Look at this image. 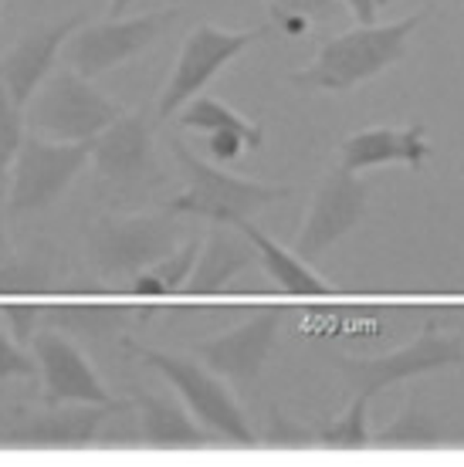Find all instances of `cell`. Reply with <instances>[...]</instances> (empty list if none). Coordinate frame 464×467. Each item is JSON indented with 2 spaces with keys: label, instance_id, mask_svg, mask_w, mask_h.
<instances>
[{
  "label": "cell",
  "instance_id": "30bf717a",
  "mask_svg": "<svg viewBox=\"0 0 464 467\" xmlns=\"http://www.w3.org/2000/svg\"><path fill=\"white\" fill-rule=\"evenodd\" d=\"M370 190V183H363L360 176L349 173L346 166H332L315 190L309 217H305L302 231L295 237V254L302 261H315L336 244L339 237H346L366 217Z\"/></svg>",
  "mask_w": 464,
  "mask_h": 467
},
{
  "label": "cell",
  "instance_id": "ba28073f",
  "mask_svg": "<svg viewBox=\"0 0 464 467\" xmlns=\"http://www.w3.org/2000/svg\"><path fill=\"white\" fill-rule=\"evenodd\" d=\"M271 31H275L271 24L251 27V31H221L214 24H200L197 31L184 41V51L176 58L174 75H170V82H166V88L160 95V109H156L160 119H174L194 95H200L221 75L224 65H231L244 47H251Z\"/></svg>",
  "mask_w": 464,
  "mask_h": 467
},
{
  "label": "cell",
  "instance_id": "4316f807",
  "mask_svg": "<svg viewBox=\"0 0 464 467\" xmlns=\"http://www.w3.org/2000/svg\"><path fill=\"white\" fill-rule=\"evenodd\" d=\"M37 359L27 356L21 342L14 339L11 332L0 328V379H14V376H35Z\"/></svg>",
  "mask_w": 464,
  "mask_h": 467
},
{
  "label": "cell",
  "instance_id": "2e32d148",
  "mask_svg": "<svg viewBox=\"0 0 464 467\" xmlns=\"http://www.w3.org/2000/svg\"><path fill=\"white\" fill-rule=\"evenodd\" d=\"M424 132H427V126L420 119L410 122L406 129L376 126L353 132V136L339 142V166H346L349 173H363V170L386 163H406L410 170H420L424 160L430 156Z\"/></svg>",
  "mask_w": 464,
  "mask_h": 467
},
{
  "label": "cell",
  "instance_id": "cb8c5ba5",
  "mask_svg": "<svg viewBox=\"0 0 464 467\" xmlns=\"http://www.w3.org/2000/svg\"><path fill=\"white\" fill-rule=\"evenodd\" d=\"M55 281V261L45 251L0 261V295H37L47 292Z\"/></svg>",
  "mask_w": 464,
  "mask_h": 467
},
{
  "label": "cell",
  "instance_id": "5b68a950",
  "mask_svg": "<svg viewBox=\"0 0 464 467\" xmlns=\"http://www.w3.org/2000/svg\"><path fill=\"white\" fill-rule=\"evenodd\" d=\"M332 366L346 376L349 389H353L356 397L373 400L376 393H384L386 386H394V383L434 373V369L464 366V346H461V339H454V336H441V322H438V318H427L417 339L410 342V346H404V349L376 356V359L336 356Z\"/></svg>",
  "mask_w": 464,
  "mask_h": 467
},
{
  "label": "cell",
  "instance_id": "3957f363",
  "mask_svg": "<svg viewBox=\"0 0 464 467\" xmlns=\"http://www.w3.org/2000/svg\"><path fill=\"white\" fill-rule=\"evenodd\" d=\"M176 213H142V217H102L89 231V261L102 278H136L160 257L176 251L180 227Z\"/></svg>",
  "mask_w": 464,
  "mask_h": 467
},
{
  "label": "cell",
  "instance_id": "7402d4cb",
  "mask_svg": "<svg viewBox=\"0 0 464 467\" xmlns=\"http://www.w3.org/2000/svg\"><path fill=\"white\" fill-rule=\"evenodd\" d=\"M197 254H200V241L194 237L184 247H176L166 257H160L146 271H140L132 278V292L142 295V298H163V295L170 292H180L186 285V278H190L194 265H197Z\"/></svg>",
  "mask_w": 464,
  "mask_h": 467
},
{
  "label": "cell",
  "instance_id": "5bb4252c",
  "mask_svg": "<svg viewBox=\"0 0 464 467\" xmlns=\"http://www.w3.org/2000/svg\"><path fill=\"white\" fill-rule=\"evenodd\" d=\"M129 403L109 400V403H51V410L24 420L17 431L4 433L7 444L17 447H89L99 441L105 420L126 410Z\"/></svg>",
  "mask_w": 464,
  "mask_h": 467
},
{
  "label": "cell",
  "instance_id": "44dd1931",
  "mask_svg": "<svg viewBox=\"0 0 464 467\" xmlns=\"http://www.w3.org/2000/svg\"><path fill=\"white\" fill-rule=\"evenodd\" d=\"M176 122L184 129H200V132H237L248 142V150L265 146V129L251 122V119L237 116L231 106H224L221 99H210V95H194L176 112Z\"/></svg>",
  "mask_w": 464,
  "mask_h": 467
},
{
  "label": "cell",
  "instance_id": "83f0119b",
  "mask_svg": "<svg viewBox=\"0 0 464 467\" xmlns=\"http://www.w3.org/2000/svg\"><path fill=\"white\" fill-rule=\"evenodd\" d=\"M271 4V17L281 14H302L309 21H329L339 14L336 0H268Z\"/></svg>",
  "mask_w": 464,
  "mask_h": 467
},
{
  "label": "cell",
  "instance_id": "ac0fdd59",
  "mask_svg": "<svg viewBox=\"0 0 464 467\" xmlns=\"http://www.w3.org/2000/svg\"><path fill=\"white\" fill-rule=\"evenodd\" d=\"M255 261V247L248 237H234L231 231H214L207 244H200L197 265H194V275L186 278V292L190 295H214L221 292L224 285L241 275L244 268H251Z\"/></svg>",
  "mask_w": 464,
  "mask_h": 467
},
{
  "label": "cell",
  "instance_id": "9c48e42d",
  "mask_svg": "<svg viewBox=\"0 0 464 467\" xmlns=\"http://www.w3.org/2000/svg\"><path fill=\"white\" fill-rule=\"evenodd\" d=\"M92 160V142H55L24 136L11 180V211L35 213L51 207Z\"/></svg>",
  "mask_w": 464,
  "mask_h": 467
},
{
  "label": "cell",
  "instance_id": "4dcf8cb0",
  "mask_svg": "<svg viewBox=\"0 0 464 467\" xmlns=\"http://www.w3.org/2000/svg\"><path fill=\"white\" fill-rule=\"evenodd\" d=\"M244 150H248V142L237 132H207V152L217 163H234Z\"/></svg>",
  "mask_w": 464,
  "mask_h": 467
},
{
  "label": "cell",
  "instance_id": "d6986e66",
  "mask_svg": "<svg viewBox=\"0 0 464 467\" xmlns=\"http://www.w3.org/2000/svg\"><path fill=\"white\" fill-rule=\"evenodd\" d=\"M237 231L251 241V247H255V257L261 261V268L275 278V285H279L281 292L289 295H312V298H322V295H329V285H325V278H319L309 265H305L299 254H291V251H285L281 244H275L271 237H265V234L258 231L251 221H237L234 223Z\"/></svg>",
  "mask_w": 464,
  "mask_h": 467
},
{
  "label": "cell",
  "instance_id": "484cf974",
  "mask_svg": "<svg viewBox=\"0 0 464 467\" xmlns=\"http://www.w3.org/2000/svg\"><path fill=\"white\" fill-rule=\"evenodd\" d=\"M24 142V116L21 106H14L4 82H0V180L7 176L11 163L17 160V150Z\"/></svg>",
  "mask_w": 464,
  "mask_h": 467
},
{
  "label": "cell",
  "instance_id": "277c9868",
  "mask_svg": "<svg viewBox=\"0 0 464 467\" xmlns=\"http://www.w3.org/2000/svg\"><path fill=\"white\" fill-rule=\"evenodd\" d=\"M119 116L122 109L109 102L92 85V78H81L75 68L47 75L31 106L35 129L55 142H92Z\"/></svg>",
  "mask_w": 464,
  "mask_h": 467
},
{
  "label": "cell",
  "instance_id": "603a6c76",
  "mask_svg": "<svg viewBox=\"0 0 464 467\" xmlns=\"http://www.w3.org/2000/svg\"><path fill=\"white\" fill-rule=\"evenodd\" d=\"M441 441H448V433L438 427V420L430 413L420 410L417 397L406 403V410L390 427L373 433V444H384V447H430V444H441Z\"/></svg>",
  "mask_w": 464,
  "mask_h": 467
},
{
  "label": "cell",
  "instance_id": "8992f818",
  "mask_svg": "<svg viewBox=\"0 0 464 467\" xmlns=\"http://www.w3.org/2000/svg\"><path fill=\"white\" fill-rule=\"evenodd\" d=\"M142 362H150L156 373H163L174 389L184 397L190 413L207 427L217 441H231V444H255V431L244 420V410L237 407V400L224 389V383L214 373H207L204 366L184 359V356H170V352L156 349H140L129 346Z\"/></svg>",
  "mask_w": 464,
  "mask_h": 467
},
{
  "label": "cell",
  "instance_id": "f1b7e54d",
  "mask_svg": "<svg viewBox=\"0 0 464 467\" xmlns=\"http://www.w3.org/2000/svg\"><path fill=\"white\" fill-rule=\"evenodd\" d=\"M268 444L275 447H295V444H315V431H302L299 423L281 417L279 410H271V423H268Z\"/></svg>",
  "mask_w": 464,
  "mask_h": 467
},
{
  "label": "cell",
  "instance_id": "7a4b0ae2",
  "mask_svg": "<svg viewBox=\"0 0 464 467\" xmlns=\"http://www.w3.org/2000/svg\"><path fill=\"white\" fill-rule=\"evenodd\" d=\"M170 150H174L186 180V190L170 203V213H176V217L194 213V217H207L221 227H234L237 221H251L258 211H265L291 193L289 187H271L261 180L224 173L217 166L204 163L200 156H194L180 140L170 142Z\"/></svg>",
  "mask_w": 464,
  "mask_h": 467
},
{
  "label": "cell",
  "instance_id": "1f68e13d",
  "mask_svg": "<svg viewBox=\"0 0 464 467\" xmlns=\"http://www.w3.org/2000/svg\"><path fill=\"white\" fill-rule=\"evenodd\" d=\"M349 11H353V17L360 24H376V14L384 11L390 0H343Z\"/></svg>",
  "mask_w": 464,
  "mask_h": 467
},
{
  "label": "cell",
  "instance_id": "d6a6232c",
  "mask_svg": "<svg viewBox=\"0 0 464 467\" xmlns=\"http://www.w3.org/2000/svg\"><path fill=\"white\" fill-rule=\"evenodd\" d=\"M11 257V241H7V223H4V207H0V261Z\"/></svg>",
  "mask_w": 464,
  "mask_h": 467
},
{
  "label": "cell",
  "instance_id": "8fae6325",
  "mask_svg": "<svg viewBox=\"0 0 464 467\" xmlns=\"http://www.w3.org/2000/svg\"><path fill=\"white\" fill-rule=\"evenodd\" d=\"M281 308H268L258 312L255 318H248L244 326L224 332L217 339H207L197 346V356L204 366H210V373L227 376L237 389H251L265 373V362L275 349L281 328Z\"/></svg>",
  "mask_w": 464,
  "mask_h": 467
},
{
  "label": "cell",
  "instance_id": "e0dca14e",
  "mask_svg": "<svg viewBox=\"0 0 464 467\" xmlns=\"http://www.w3.org/2000/svg\"><path fill=\"white\" fill-rule=\"evenodd\" d=\"M136 410H140V437L142 444L150 447H204L210 441H217L207 427L190 420L180 403L166 397H156L150 389H136L132 397Z\"/></svg>",
  "mask_w": 464,
  "mask_h": 467
},
{
  "label": "cell",
  "instance_id": "52a82bcc",
  "mask_svg": "<svg viewBox=\"0 0 464 467\" xmlns=\"http://www.w3.org/2000/svg\"><path fill=\"white\" fill-rule=\"evenodd\" d=\"M176 17H180V7L136 14V17H109L102 24L79 27L69 37V65L81 78H99L105 71L126 65L129 58H136L153 41H160L174 27Z\"/></svg>",
  "mask_w": 464,
  "mask_h": 467
},
{
  "label": "cell",
  "instance_id": "e575fe53",
  "mask_svg": "<svg viewBox=\"0 0 464 467\" xmlns=\"http://www.w3.org/2000/svg\"><path fill=\"white\" fill-rule=\"evenodd\" d=\"M0 7H4V0H0Z\"/></svg>",
  "mask_w": 464,
  "mask_h": 467
},
{
  "label": "cell",
  "instance_id": "ffe728a7",
  "mask_svg": "<svg viewBox=\"0 0 464 467\" xmlns=\"http://www.w3.org/2000/svg\"><path fill=\"white\" fill-rule=\"evenodd\" d=\"M132 326V316L116 305H55L41 308V328H58L81 339H112Z\"/></svg>",
  "mask_w": 464,
  "mask_h": 467
},
{
  "label": "cell",
  "instance_id": "d4e9b609",
  "mask_svg": "<svg viewBox=\"0 0 464 467\" xmlns=\"http://www.w3.org/2000/svg\"><path fill=\"white\" fill-rule=\"evenodd\" d=\"M366 407H370V397H356L346 407L343 417L329 423H319L315 427V444L325 447H339V451H360V447L373 444L370 420H366Z\"/></svg>",
  "mask_w": 464,
  "mask_h": 467
},
{
  "label": "cell",
  "instance_id": "7c38bea8",
  "mask_svg": "<svg viewBox=\"0 0 464 467\" xmlns=\"http://www.w3.org/2000/svg\"><path fill=\"white\" fill-rule=\"evenodd\" d=\"M35 359L37 373L45 379L47 403H109V389L95 376L92 362L81 356L71 336L58 328H37L35 332Z\"/></svg>",
  "mask_w": 464,
  "mask_h": 467
},
{
  "label": "cell",
  "instance_id": "6da1fadb",
  "mask_svg": "<svg viewBox=\"0 0 464 467\" xmlns=\"http://www.w3.org/2000/svg\"><path fill=\"white\" fill-rule=\"evenodd\" d=\"M427 7L410 14L406 21L394 24H360L356 31L336 35L319 47V55L309 68L289 75V82L302 92H349L356 85L370 82L396 61L406 58V41L427 21Z\"/></svg>",
  "mask_w": 464,
  "mask_h": 467
},
{
  "label": "cell",
  "instance_id": "4fadbf2b",
  "mask_svg": "<svg viewBox=\"0 0 464 467\" xmlns=\"http://www.w3.org/2000/svg\"><path fill=\"white\" fill-rule=\"evenodd\" d=\"M81 27V11L69 14L65 21L45 24L31 35H24L17 45L0 61V82L14 99V106H27L37 95V88L47 82V75L55 71L58 51L69 45V37Z\"/></svg>",
  "mask_w": 464,
  "mask_h": 467
},
{
  "label": "cell",
  "instance_id": "9a60e30c",
  "mask_svg": "<svg viewBox=\"0 0 464 467\" xmlns=\"http://www.w3.org/2000/svg\"><path fill=\"white\" fill-rule=\"evenodd\" d=\"M92 163L102 180L132 187L153 173V122L146 112L119 116L92 140Z\"/></svg>",
  "mask_w": 464,
  "mask_h": 467
},
{
  "label": "cell",
  "instance_id": "f546056e",
  "mask_svg": "<svg viewBox=\"0 0 464 467\" xmlns=\"http://www.w3.org/2000/svg\"><path fill=\"white\" fill-rule=\"evenodd\" d=\"M4 316H7V326H11V336L17 342H27L35 339L37 326H41V308L31 302H14L4 308Z\"/></svg>",
  "mask_w": 464,
  "mask_h": 467
},
{
  "label": "cell",
  "instance_id": "836d02e7",
  "mask_svg": "<svg viewBox=\"0 0 464 467\" xmlns=\"http://www.w3.org/2000/svg\"><path fill=\"white\" fill-rule=\"evenodd\" d=\"M136 0H112V7H109V17H122V14L132 7Z\"/></svg>",
  "mask_w": 464,
  "mask_h": 467
}]
</instances>
